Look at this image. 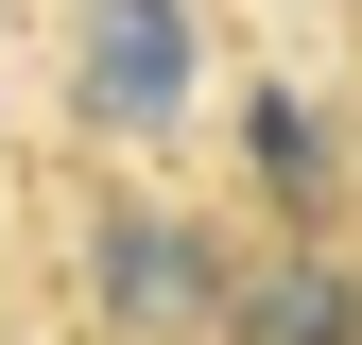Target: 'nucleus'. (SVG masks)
Here are the masks:
<instances>
[{
  "instance_id": "f257e3e1",
  "label": "nucleus",
  "mask_w": 362,
  "mask_h": 345,
  "mask_svg": "<svg viewBox=\"0 0 362 345\" xmlns=\"http://www.w3.org/2000/svg\"><path fill=\"white\" fill-rule=\"evenodd\" d=\"M86 86H104V104H156V86H173V18H156V0H121V18H104Z\"/></svg>"
}]
</instances>
